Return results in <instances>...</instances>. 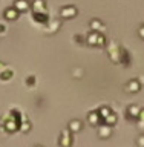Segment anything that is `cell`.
<instances>
[{
  "instance_id": "1",
  "label": "cell",
  "mask_w": 144,
  "mask_h": 147,
  "mask_svg": "<svg viewBox=\"0 0 144 147\" xmlns=\"http://www.w3.org/2000/svg\"><path fill=\"white\" fill-rule=\"evenodd\" d=\"M85 40H86V43L91 45V46H103L106 43V37L101 34V32H94V31H91Z\"/></svg>"
},
{
  "instance_id": "2",
  "label": "cell",
  "mask_w": 144,
  "mask_h": 147,
  "mask_svg": "<svg viewBox=\"0 0 144 147\" xmlns=\"http://www.w3.org/2000/svg\"><path fill=\"white\" fill-rule=\"evenodd\" d=\"M77 16V8L72 6V5H64V6L60 8V17L63 18H72Z\"/></svg>"
},
{
  "instance_id": "3",
  "label": "cell",
  "mask_w": 144,
  "mask_h": 147,
  "mask_svg": "<svg viewBox=\"0 0 144 147\" xmlns=\"http://www.w3.org/2000/svg\"><path fill=\"white\" fill-rule=\"evenodd\" d=\"M12 6L16 8L18 12H23V11H26V9L31 8V3H29V0H16Z\"/></svg>"
},
{
  "instance_id": "4",
  "label": "cell",
  "mask_w": 144,
  "mask_h": 147,
  "mask_svg": "<svg viewBox=\"0 0 144 147\" xmlns=\"http://www.w3.org/2000/svg\"><path fill=\"white\" fill-rule=\"evenodd\" d=\"M3 16H5V18H6V20H16V18L20 16V12H18L14 6H9V8L5 9Z\"/></svg>"
},
{
  "instance_id": "5",
  "label": "cell",
  "mask_w": 144,
  "mask_h": 147,
  "mask_svg": "<svg viewBox=\"0 0 144 147\" xmlns=\"http://www.w3.org/2000/svg\"><path fill=\"white\" fill-rule=\"evenodd\" d=\"M32 9H34V14L46 12V3H45V0H34V3H32Z\"/></svg>"
},
{
  "instance_id": "6",
  "label": "cell",
  "mask_w": 144,
  "mask_h": 147,
  "mask_svg": "<svg viewBox=\"0 0 144 147\" xmlns=\"http://www.w3.org/2000/svg\"><path fill=\"white\" fill-rule=\"evenodd\" d=\"M140 89H141V83L138 80H130L126 84V90L127 92H138Z\"/></svg>"
},
{
  "instance_id": "7",
  "label": "cell",
  "mask_w": 144,
  "mask_h": 147,
  "mask_svg": "<svg viewBox=\"0 0 144 147\" xmlns=\"http://www.w3.org/2000/svg\"><path fill=\"white\" fill-rule=\"evenodd\" d=\"M91 29L94 32H100L104 29V25L101 23V20H97V18H94V20H91Z\"/></svg>"
},
{
  "instance_id": "8",
  "label": "cell",
  "mask_w": 144,
  "mask_h": 147,
  "mask_svg": "<svg viewBox=\"0 0 144 147\" xmlns=\"http://www.w3.org/2000/svg\"><path fill=\"white\" fill-rule=\"evenodd\" d=\"M140 112H141V109L138 107V106H135V104H132V106L127 107V113L133 115V117H140Z\"/></svg>"
},
{
  "instance_id": "9",
  "label": "cell",
  "mask_w": 144,
  "mask_h": 147,
  "mask_svg": "<svg viewBox=\"0 0 144 147\" xmlns=\"http://www.w3.org/2000/svg\"><path fill=\"white\" fill-rule=\"evenodd\" d=\"M34 18L39 23H46L48 22V14L46 12H39V14H34Z\"/></svg>"
},
{
  "instance_id": "10",
  "label": "cell",
  "mask_w": 144,
  "mask_h": 147,
  "mask_svg": "<svg viewBox=\"0 0 144 147\" xmlns=\"http://www.w3.org/2000/svg\"><path fill=\"white\" fill-rule=\"evenodd\" d=\"M60 28V22L58 20H52V23H51V26H48L46 28V31L48 32H55Z\"/></svg>"
},
{
  "instance_id": "11",
  "label": "cell",
  "mask_w": 144,
  "mask_h": 147,
  "mask_svg": "<svg viewBox=\"0 0 144 147\" xmlns=\"http://www.w3.org/2000/svg\"><path fill=\"white\" fill-rule=\"evenodd\" d=\"M110 113H112V112H110V109L106 107V106H101L100 110H98V115H101V117H104V118H107Z\"/></svg>"
},
{
  "instance_id": "12",
  "label": "cell",
  "mask_w": 144,
  "mask_h": 147,
  "mask_svg": "<svg viewBox=\"0 0 144 147\" xmlns=\"http://www.w3.org/2000/svg\"><path fill=\"white\" fill-rule=\"evenodd\" d=\"M0 78H2V80L12 78V71H3V72H0Z\"/></svg>"
},
{
  "instance_id": "13",
  "label": "cell",
  "mask_w": 144,
  "mask_h": 147,
  "mask_svg": "<svg viewBox=\"0 0 144 147\" xmlns=\"http://www.w3.org/2000/svg\"><path fill=\"white\" fill-rule=\"evenodd\" d=\"M69 127H71V130H78V129L81 127V123L78 121V119H75V121H72L69 124Z\"/></svg>"
},
{
  "instance_id": "14",
  "label": "cell",
  "mask_w": 144,
  "mask_h": 147,
  "mask_svg": "<svg viewBox=\"0 0 144 147\" xmlns=\"http://www.w3.org/2000/svg\"><path fill=\"white\" fill-rule=\"evenodd\" d=\"M98 117H100V115H98V112H97V110H95V112H91V113H89V119H91V124H97V123H95V118L98 119Z\"/></svg>"
},
{
  "instance_id": "15",
  "label": "cell",
  "mask_w": 144,
  "mask_h": 147,
  "mask_svg": "<svg viewBox=\"0 0 144 147\" xmlns=\"http://www.w3.org/2000/svg\"><path fill=\"white\" fill-rule=\"evenodd\" d=\"M101 136H103V138H106V136H107V135H110V129H109V126H106L104 129H101Z\"/></svg>"
},
{
  "instance_id": "16",
  "label": "cell",
  "mask_w": 144,
  "mask_h": 147,
  "mask_svg": "<svg viewBox=\"0 0 144 147\" xmlns=\"http://www.w3.org/2000/svg\"><path fill=\"white\" fill-rule=\"evenodd\" d=\"M5 31H6V28H5L3 23H0V34H2V32H5Z\"/></svg>"
},
{
  "instance_id": "17",
  "label": "cell",
  "mask_w": 144,
  "mask_h": 147,
  "mask_svg": "<svg viewBox=\"0 0 144 147\" xmlns=\"http://www.w3.org/2000/svg\"><path fill=\"white\" fill-rule=\"evenodd\" d=\"M138 32H140V35H141L143 38H144V26H141V28H140V31H138Z\"/></svg>"
},
{
  "instance_id": "18",
  "label": "cell",
  "mask_w": 144,
  "mask_h": 147,
  "mask_svg": "<svg viewBox=\"0 0 144 147\" xmlns=\"http://www.w3.org/2000/svg\"><path fill=\"white\" fill-rule=\"evenodd\" d=\"M140 117L143 119V123H144V109H141V112H140Z\"/></svg>"
},
{
  "instance_id": "19",
  "label": "cell",
  "mask_w": 144,
  "mask_h": 147,
  "mask_svg": "<svg viewBox=\"0 0 144 147\" xmlns=\"http://www.w3.org/2000/svg\"><path fill=\"white\" fill-rule=\"evenodd\" d=\"M138 142H140V146H144V136H141V138H140V141H138Z\"/></svg>"
},
{
  "instance_id": "20",
  "label": "cell",
  "mask_w": 144,
  "mask_h": 147,
  "mask_svg": "<svg viewBox=\"0 0 144 147\" xmlns=\"http://www.w3.org/2000/svg\"><path fill=\"white\" fill-rule=\"evenodd\" d=\"M32 81H34V77H29V78H28V84H31Z\"/></svg>"
},
{
  "instance_id": "21",
  "label": "cell",
  "mask_w": 144,
  "mask_h": 147,
  "mask_svg": "<svg viewBox=\"0 0 144 147\" xmlns=\"http://www.w3.org/2000/svg\"><path fill=\"white\" fill-rule=\"evenodd\" d=\"M138 81H140V83H141V86H143V84H144V77H141V78H140V80H138Z\"/></svg>"
},
{
  "instance_id": "22",
  "label": "cell",
  "mask_w": 144,
  "mask_h": 147,
  "mask_svg": "<svg viewBox=\"0 0 144 147\" xmlns=\"http://www.w3.org/2000/svg\"><path fill=\"white\" fill-rule=\"evenodd\" d=\"M0 67H5V66H3V64H2V63H0Z\"/></svg>"
}]
</instances>
